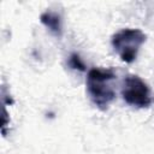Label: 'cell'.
Instances as JSON below:
<instances>
[{
    "label": "cell",
    "instance_id": "cell-1",
    "mask_svg": "<svg viewBox=\"0 0 154 154\" xmlns=\"http://www.w3.org/2000/svg\"><path fill=\"white\" fill-rule=\"evenodd\" d=\"M116 77L117 76L112 69L93 67L88 71L85 79L87 91L93 103L101 111L107 109L116 97L113 84Z\"/></svg>",
    "mask_w": 154,
    "mask_h": 154
},
{
    "label": "cell",
    "instance_id": "cell-2",
    "mask_svg": "<svg viewBox=\"0 0 154 154\" xmlns=\"http://www.w3.org/2000/svg\"><path fill=\"white\" fill-rule=\"evenodd\" d=\"M146 34L140 29L125 28L116 34L111 38L112 47L114 52L119 55L120 60L131 64L136 60L141 46L146 42Z\"/></svg>",
    "mask_w": 154,
    "mask_h": 154
},
{
    "label": "cell",
    "instance_id": "cell-3",
    "mask_svg": "<svg viewBox=\"0 0 154 154\" xmlns=\"http://www.w3.org/2000/svg\"><path fill=\"white\" fill-rule=\"evenodd\" d=\"M123 100L131 106L138 108L149 107L154 99L148 84L137 75H128L122 83Z\"/></svg>",
    "mask_w": 154,
    "mask_h": 154
},
{
    "label": "cell",
    "instance_id": "cell-4",
    "mask_svg": "<svg viewBox=\"0 0 154 154\" xmlns=\"http://www.w3.org/2000/svg\"><path fill=\"white\" fill-rule=\"evenodd\" d=\"M40 22L57 37H60L63 35V23H61V16L54 11H45L40 16Z\"/></svg>",
    "mask_w": 154,
    "mask_h": 154
},
{
    "label": "cell",
    "instance_id": "cell-5",
    "mask_svg": "<svg viewBox=\"0 0 154 154\" xmlns=\"http://www.w3.org/2000/svg\"><path fill=\"white\" fill-rule=\"evenodd\" d=\"M69 65L73 70H79V71H85V65L82 61L81 57L77 53H72L69 57Z\"/></svg>",
    "mask_w": 154,
    "mask_h": 154
}]
</instances>
